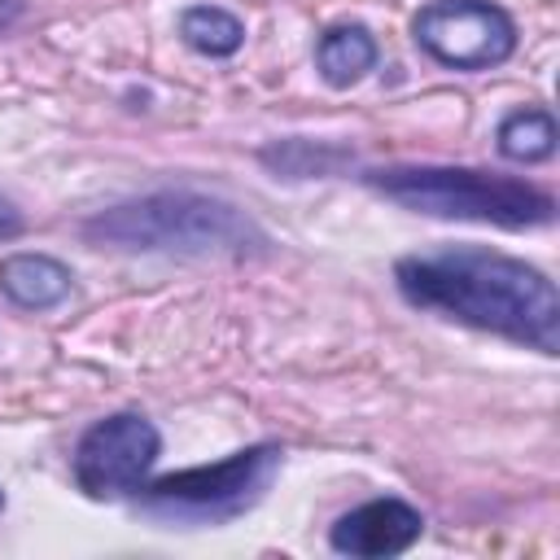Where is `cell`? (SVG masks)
Listing matches in <instances>:
<instances>
[{
	"label": "cell",
	"instance_id": "1",
	"mask_svg": "<svg viewBox=\"0 0 560 560\" xmlns=\"http://www.w3.org/2000/svg\"><path fill=\"white\" fill-rule=\"evenodd\" d=\"M398 289L429 311L503 332L542 354L560 350V293L521 258L490 249H446L433 258H402Z\"/></svg>",
	"mask_w": 560,
	"mask_h": 560
},
{
	"label": "cell",
	"instance_id": "2",
	"mask_svg": "<svg viewBox=\"0 0 560 560\" xmlns=\"http://www.w3.org/2000/svg\"><path fill=\"white\" fill-rule=\"evenodd\" d=\"M88 232L127 249H184V254H245L262 245V232L241 210L192 192H158L118 206L92 219Z\"/></svg>",
	"mask_w": 560,
	"mask_h": 560
},
{
	"label": "cell",
	"instance_id": "3",
	"mask_svg": "<svg viewBox=\"0 0 560 560\" xmlns=\"http://www.w3.org/2000/svg\"><path fill=\"white\" fill-rule=\"evenodd\" d=\"M372 184L424 214L442 219H481L499 228H534L547 223L556 201L525 179L481 175V171H451V166H411V171H381Z\"/></svg>",
	"mask_w": 560,
	"mask_h": 560
},
{
	"label": "cell",
	"instance_id": "4",
	"mask_svg": "<svg viewBox=\"0 0 560 560\" xmlns=\"http://www.w3.org/2000/svg\"><path fill=\"white\" fill-rule=\"evenodd\" d=\"M280 446H254L210 468H184L171 477H158L144 490V508L162 516H192V521H223L245 512L276 477Z\"/></svg>",
	"mask_w": 560,
	"mask_h": 560
},
{
	"label": "cell",
	"instance_id": "5",
	"mask_svg": "<svg viewBox=\"0 0 560 560\" xmlns=\"http://www.w3.org/2000/svg\"><path fill=\"white\" fill-rule=\"evenodd\" d=\"M416 39L455 70H486L516 48V26L490 0H433L416 13Z\"/></svg>",
	"mask_w": 560,
	"mask_h": 560
},
{
	"label": "cell",
	"instance_id": "6",
	"mask_svg": "<svg viewBox=\"0 0 560 560\" xmlns=\"http://www.w3.org/2000/svg\"><path fill=\"white\" fill-rule=\"evenodd\" d=\"M158 459V429L140 416H109L92 424L74 451V477L92 499L136 490Z\"/></svg>",
	"mask_w": 560,
	"mask_h": 560
},
{
	"label": "cell",
	"instance_id": "7",
	"mask_svg": "<svg viewBox=\"0 0 560 560\" xmlns=\"http://www.w3.org/2000/svg\"><path fill=\"white\" fill-rule=\"evenodd\" d=\"M420 529H424V521L411 503L372 499L332 525V547L341 556H398L420 538Z\"/></svg>",
	"mask_w": 560,
	"mask_h": 560
},
{
	"label": "cell",
	"instance_id": "8",
	"mask_svg": "<svg viewBox=\"0 0 560 560\" xmlns=\"http://www.w3.org/2000/svg\"><path fill=\"white\" fill-rule=\"evenodd\" d=\"M0 289L18 302V306H57L61 298H70V271L44 254H13L0 262Z\"/></svg>",
	"mask_w": 560,
	"mask_h": 560
},
{
	"label": "cell",
	"instance_id": "9",
	"mask_svg": "<svg viewBox=\"0 0 560 560\" xmlns=\"http://www.w3.org/2000/svg\"><path fill=\"white\" fill-rule=\"evenodd\" d=\"M376 61V44L363 26H332L319 39V70L332 88H350L363 70H372Z\"/></svg>",
	"mask_w": 560,
	"mask_h": 560
},
{
	"label": "cell",
	"instance_id": "10",
	"mask_svg": "<svg viewBox=\"0 0 560 560\" xmlns=\"http://www.w3.org/2000/svg\"><path fill=\"white\" fill-rule=\"evenodd\" d=\"M179 35H184L197 52H210V57H228V52H236L241 39H245L241 22H236L232 13H223V9H214V4L188 9V13L179 18Z\"/></svg>",
	"mask_w": 560,
	"mask_h": 560
},
{
	"label": "cell",
	"instance_id": "11",
	"mask_svg": "<svg viewBox=\"0 0 560 560\" xmlns=\"http://www.w3.org/2000/svg\"><path fill=\"white\" fill-rule=\"evenodd\" d=\"M499 149L512 162H538L556 149V122L542 109H521L499 127Z\"/></svg>",
	"mask_w": 560,
	"mask_h": 560
},
{
	"label": "cell",
	"instance_id": "12",
	"mask_svg": "<svg viewBox=\"0 0 560 560\" xmlns=\"http://www.w3.org/2000/svg\"><path fill=\"white\" fill-rule=\"evenodd\" d=\"M18 228H22V219H18V210H13V206H9L4 197H0V241H4V236H13Z\"/></svg>",
	"mask_w": 560,
	"mask_h": 560
},
{
	"label": "cell",
	"instance_id": "13",
	"mask_svg": "<svg viewBox=\"0 0 560 560\" xmlns=\"http://www.w3.org/2000/svg\"><path fill=\"white\" fill-rule=\"evenodd\" d=\"M0 508H4V494H0Z\"/></svg>",
	"mask_w": 560,
	"mask_h": 560
},
{
	"label": "cell",
	"instance_id": "14",
	"mask_svg": "<svg viewBox=\"0 0 560 560\" xmlns=\"http://www.w3.org/2000/svg\"><path fill=\"white\" fill-rule=\"evenodd\" d=\"M0 4H4V0H0Z\"/></svg>",
	"mask_w": 560,
	"mask_h": 560
}]
</instances>
